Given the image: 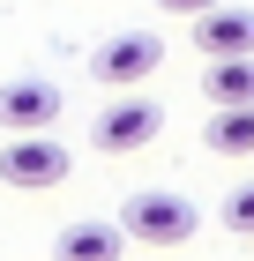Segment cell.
<instances>
[{
    "label": "cell",
    "instance_id": "cell-1",
    "mask_svg": "<svg viewBox=\"0 0 254 261\" xmlns=\"http://www.w3.org/2000/svg\"><path fill=\"white\" fill-rule=\"evenodd\" d=\"M120 231L135 246H187L202 231V209L187 194H172V187H142V194H127V209H120Z\"/></svg>",
    "mask_w": 254,
    "mask_h": 261
},
{
    "label": "cell",
    "instance_id": "cell-2",
    "mask_svg": "<svg viewBox=\"0 0 254 261\" xmlns=\"http://www.w3.org/2000/svg\"><path fill=\"white\" fill-rule=\"evenodd\" d=\"M165 67V38L157 30H112V38L90 53V75L105 90H142V82Z\"/></svg>",
    "mask_w": 254,
    "mask_h": 261
},
{
    "label": "cell",
    "instance_id": "cell-3",
    "mask_svg": "<svg viewBox=\"0 0 254 261\" xmlns=\"http://www.w3.org/2000/svg\"><path fill=\"white\" fill-rule=\"evenodd\" d=\"M157 135H165V105L157 97H112L98 120H90V142H98L105 157H135Z\"/></svg>",
    "mask_w": 254,
    "mask_h": 261
},
{
    "label": "cell",
    "instance_id": "cell-4",
    "mask_svg": "<svg viewBox=\"0 0 254 261\" xmlns=\"http://www.w3.org/2000/svg\"><path fill=\"white\" fill-rule=\"evenodd\" d=\"M67 164H75V157L38 127V135H8V149H0V179L15 187V194H45V187L67 179Z\"/></svg>",
    "mask_w": 254,
    "mask_h": 261
},
{
    "label": "cell",
    "instance_id": "cell-5",
    "mask_svg": "<svg viewBox=\"0 0 254 261\" xmlns=\"http://www.w3.org/2000/svg\"><path fill=\"white\" fill-rule=\"evenodd\" d=\"M195 53L202 60H239V53H254V8H232V0H217L210 15H195Z\"/></svg>",
    "mask_w": 254,
    "mask_h": 261
},
{
    "label": "cell",
    "instance_id": "cell-6",
    "mask_svg": "<svg viewBox=\"0 0 254 261\" xmlns=\"http://www.w3.org/2000/svg\"><path fill=\"white\" fill-rule=\"evenodd\" d=\"M127 231H120L112 217H75V224H60V239H53V261H127Z\"/></svg>",
    "mask_w": 254,
    "mask_h": 261
},
{
    "label": "cell",
    "instance_id": "cell-7",
    "mask_svg": "<svg viewBox=\"0 0 254 261\" xmlns=\"http://www.w3.org/2000/svg\"><path fill=\"white\" fill-rule=\"evenodd\" d=\"M60 120V90L38 75H22V82H0V127L8 135H38V127Z\"/></svg>",
    "mask_w": 254,
    "mask_h": 261
},
{
    "label": "cell",
    "instance_id": "cell-8",
    "mask_svg": "<svg viewBox=\"0 0 254 261\" xmlns=\"http://www.w3.org/2000/svg\"><path fill=\"white\" fill-rule=\"evenodd\" d=\"M202 149H217V157H254V105H210Z\"/></svg>",
    "mask_w": 254,
    "mask_h": 261
},
{
    "label": "cell",
    "instance_id": "cell-9",
    "mask_svg": "<svg viewBox=\"0 0 254 261\" xmlns=\"http://www.w3.org/2000/svg\"><path fill=\"white\" fill-rule=\"evenodd\" d=\"M202 97H210V105H254V53H239V60H210Z\"/></svg>",
    "mask_w": 254,
    "mask_h": 261
},
{
    "label": "cell",
    "instance_id": "cell-10",
    "mask_svg": "<svg viewBox=\"0 0 254 261\" xmlns=\"http://www.w3.org/2000/svg\"><path fill=\"white\" fill-rule=\"evenodd\" d=\"M217 217H224V231H232V239H254V179H239L232 194H224V209H217Z\"/></svg>",
    "mask_w": 254,
    "mask_h": 261
},
{
    "label": "cell",
    "instance_id": "cell-11",
    "mask_svg": "<svg viewBox=\"0 0 254 261\" xmlns=\"http://www.w3.org/2000/svg\"><path fill=\"white\" fill-rule=\"evenodd\" d=\"M157 8H165V15H187V22H195V15H210L217 0H157Z\"/></svg>",
    "mask_w": 254,
    "mask_h": 261
}]
</instances>
